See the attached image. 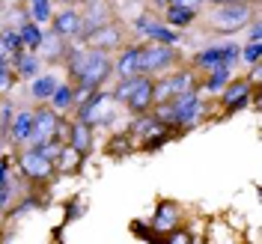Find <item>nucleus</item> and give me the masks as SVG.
Returning <instances> with one entry per match:
<instances>
[{
  "label": "nucleus",
  "mask_w": 262,
  "mask_h": 244,
  "mask_svg": "<svg viewBox=\"0 0 262 244\" xmlns=\"http://www.w3.org/2000/svg\"><path fill=\"white\" fill-rule=\"evenodd\" d=\"M63 63L72 83H81L90 90L104 86L114 75V57L98 48H90V45H69Z\"/></svg>",
  "instance_id": "obj_1"
},
{
  "label": "nucleus",
  "mask_w": 262,
  "mask_h": 244,
  "mask_svg": "<svg viewBox=\"0 0 262 244\" xmlns=\"http://www.w3.org/2000/svg\"><path fill=\"white\" fill-rule=\"evenodd\" d=\"M152 110H155L152 116L161 122L164 128L188 131V128H194L196 122H200V116L206 114V101L200 96V86H194V90H188V93H182V96L167 98L161 104H155Z\"/></svg>",
  "instance_id": "obj_2"
},
{
  "label": "nucleus",
  "mask_w": 262,
  "mask_h": 244,
  "mask_svg": "<svg viewBox=\"0 0 262 244\" xmlns=\"http://www.w3.org/2000/svg\"><path fill=\"white\" fill-rule=\"evenodd\" d=\"M256 15V3L247 0H229V3H214L212 12L206 15V27L221 36H232L247 27V21Z\"/></svg>",
  "instance_id": "obj_3"
},
{
  "label": "nucleus",
  "mask_w": 262,
  "mask_h": 244,
  "mask_svg": "<svg viewBox=\"0 0 262 244\" xmlns=\"http://www.w3.org/2000/svg\"><path fill=\"white\" fill-rule=\"evenodd\" d=\"M182 63V51L170 42H143L140 48V75L158 78Z\"/></svg>",
  "instance_id": "obj_4"
},
{
  "label": "nucleus",
  "mask_w": 262,
  "mask_h": 244,
  "mask_svg": "<svg viewBox=\"0 0 262 244\" xmlns=\"http://www.w3.org/2000/svg\"><path fill=\"white\" fill-rule=\"evenodd\" d=\"M155 81V104H161L167 98H176L182 93H188V90H194L196 86V69H170V72H164L158 78H152Z\"/></svg>",
  "instance_id": "obj_5"
},
{
  "label": "nucleus",
  "mask_w": 262,
  "mask_h": 244,
  "mask_svg": "<svg viewBox=\"0 0 262 244\" xmlns=\"http://www.w3.org/2000/svg\"><path fill=\"white\" fill-rule=\"evenodd\" d=\"M63 131H66V125H63V119H60V110H54L48 101H39V107L33 110V131H30V143L27 146H39L45 140H54Z\"/></svg>",
  "instance_id": "obj_6"
},
{
  "label": "nucleus",
  "mask_w": 262,
  "mask_h": 244,
  "mask_svg": "<svg viewBox=\"0 0 262 244\" xmlns=\"http://www.w3.org/2000/svg\"><path fill=\"white\" fill-rule=\"evenodd\" d=\"M18 170H21L24 179H30V182H48L51 176H54V161L45 158L36 146H21Z\"/></svg>",
  "instance_id": "obj_7"
},
{
  "label": "nucleus",
  "mask_w": 262,
  "mask_h": 244,
  "mask_svg": "<svg viewBox=\"0 0 262 244\" xmlns=\"http://www.w3.org/2000/svg\"><path fill=\"white\" fill-rule=\"evenodd\" d=\"M81 42L83 45H90V48L104 51V54H114V51L125 48V33H122V27L116 24V18H114V21H107V24L96 27L90 36H83Z\"/></svg>",
  "instance_id": "obj_8"
},
{
  "label": "nucleus",
  "mask_w": 262,
  "mask_h": 244,
  "mask_svg": "<svg viewBox=\"0 0 262 244\" xmlns=\"http://www.w3.org/2000/svg\"><path fill=\"white\" fill-rule=\"evenodd\" d=\"M51 30L57 33V36H63L66 42L81 39V33H83L81 9H75V6H63V9H57V12L51 15Z\"/></svg>",
  "instance_id": "obj_9"
},
{
  "label": "nucleus",
  "mask_w": 262,
  "mask_h": 244,
  "mask_svg": "<svg viewBox=\"0 0 262 244\" xmlns=\"http://www.w3.org/2000/svg\"><path fill=\"white\" fill-rule=\"evenodd\" d=\"M134 30L140 36H146V42H170V45L179 42V30L167 27L161 18H152V15H140L134 21Z\"/></svg>",
  "instance_id": "obj_10"
},
{
  "label": "nucleus",
  "mask_w": 262,
  "mask_h": 244,
  "mask_svg": "<svg viewBox=\"0 0 262 244\" xmlns=\"http://www.w3.org/2000/svg\"><path fill=\"white\" fill-rule=\"evenodd\" d=\"M253 93H256V90L250 86V81H245V78H242V81H232V78H229V83L221 90V104H224L227 114H235V110L245 107L247 98L253 96Z\"/></svg>",
  "instance_id": "obj_11"
},
{
  "label": "nucleus",
  "mask_w": 262,
  "mask_h": 244,
  "mask_svg": "<svg viewBox=\"0 0 262 244\" xmlns=\"http://www.w3.org/2000/svg\"><path fill=\"white\" fill-rule=\"evenodd\" d=\"M93 128H96V125H90V122H83L78 116H72V119L66 122V143L75 146L81 155H90V152H93Z\"/></svg>",
  "instance_id": "obj_12"
},
{
  "label": "nucleus",
  "mask_w": 262,
  "mask_h": 244,
  "mask_svg": "<svg viewBox=\"0 0 262 244\" xmlns=\"http://www.w3.org/2000/svg\"><path fill=\"white\" fill-rule=\"evenodd\" d=\"M86 3V9H81L83 15V36H90V33L96 30V27H101V24H107V21H114V9H111V3L107 0H83Z\"/></svg>",
  "instance_id": "obj_13"
},
{
  "label": "nucleus",
  "mask_w": 262,
  "mask_h": 244,
  "mask_svg": "<svg viewBox=\"0 0 262 244\" xmlns=\"http://www.w3.org/2000/svg\"><path fill=\"white\" fill-rule=\"evenodd\" d=\"M125 107H128L131 114H137V116L149 114V110L155 107V81H152L149 75H143V81L137 83V90L128 96Z\"/></svg>",
  "instance_id": "obj_14"
},
{
  "label": "nucleus",
  "mask_w": 262,
  "mask_h": 244,
  "mask_svg": "<svg viewBox=\"0 0 262 244\" xmlns=\"http://www.w3.org/2000/svg\"><path fill=\"white\" fill-rule=\"evenodd\" d=\"M140 48H143V42H134V45L119 48V57L114 60V75L116 78L140 75Z\"/></svg>",
  "instance_id": "obj_15"
},
{
  "label": "nucleus",
  "mask_w": 262,
  "mask_h": 244,
  "mask_svg": "<svg viewBox=\"0 0 262 244\" xmlns=\"http://www.w3.org/2000/svg\"><path fill=\"white\" fill-rule=\"evenodd\" d=\"M30 131H33V110L24 107V110L12 114V122L6 128V137H9L12 146H27L30 143Z\"/></svg>",
  "instance_id": "obj_16"
},
{
  "label": "nucleus",
  "mask_w": 262,
  "mask_h": 244,
  "mask_svg": "<svg viewBox=\"0 0 262 244\" xmlns=\"http://www.w3.org/2000/svg\"><path fill=\"white\" fill-rule=\"evenodd\" d=\"M83 161H86V155H81L75 146L63 143L60 152L54 155V173H57V176H75V173H81Z\"/></svg>",
  "instance_id": "obj_17"
},
{
  "label": "nucleus",
  "mask_w": 262,
  "mask_h": 244,
  "mask_svg": "<svg viewBox=\"0 0 262 244\" xmlns=\"http://www.w3.org/2000/svg\"><path fill=\"white\" fill-rule=\"evenodd\" d=\"M12 72H15L18 81H33L42 72V57L36 51H18L12 57Z\"/></svg>",
  "instance_id": "obj_18"
},
{
  "label": "nucleus",
  "mask_w": 262,
  "mask_h": 244,
  "mask_svg": "<svg viewBox=\"0 0 262 244\" xmlns=\"http://www.w3.org/2000/svg\"><path fill=\"white\" fill-rule=\"evenodd\" d=\"M66 39L63 36H57V33H42V42H39V48H36V54L39 57H45V60H51V63H63L66 51H69V45H63Z\"/></svg>",
  "instance_id": "obj_19"
},
{
  "label": "nucleus",
  "mask_w": 262,
  "mask_h": 244,
  "mask_svg": "<svg viewBox=\"0 0 262 244\" xmlns=\"http://www.w3.org/2000/svg\"><path fill=\"white\" fill-rule=\"evenodd\" d=\"M196 15H200V12H194V9H185V6H170V3H167V6H164V24H167V27H173V30H185V27H191V24H194L196 21Z\"/></svg>",
  "instance_id": "obj_20"
},
{
  "label": "nucleus",
  "mask_w": 262,
  "mask_h": 244,
  "mask_svg": "<svg viewBox=\"0 0 262 244\" xmlns=\"http://www.w3.org/2000/svg\"><path fill=\"white\" fill-rule=\"evenodd\" d=\"M229 78H232L229 65H212V69H206V81L200 83V90L203 93H221L229 83Z\"/></svg>",
  "instance_id": "obj_21"
},
{
  "label": "nucleus",
  "mask_w": 262,
  "mask_h": 244,
  "mask_svg": "<svg viewBox=\"0 0 262 244\" xmlns=\"http://www.w3.org/2000/svg\"><path fill=\"white\" fill-rule=\"evenodd\" d=\"M54 90H57V78H54V75H48V72H39V75L30 81L33 101H48Z\"/></svg>",
  "instance_id": "obj_22"
},
{
  "label": "nucleus",
  "mask_w": 262,
  "mask_h": 244,
  "mask_svg": "<svg viewBox=\"0 0 262 244\" xmlns=\"http://www.w3.org/2000/svg\"><path fill=\"white\" fill-rule=\"evenodd\" d=\"M48 104L54 107V110H72V104H75V86L72 83H57V90L51 93Z\"/></svg>",
  "instance_id": "obj_23"
},
{
  "label": "nucleus",
  "mask_w": 262,
  "mask_h": 244,
  "mask_svg": "<svg viewBox=\"0 0 262 244\" xmlns=\"http://www.w3.org/2000/svg\"><path fill=\"white\" fill-rule=\"evenodd\" d=\"M18 36H21V48L24 51H36L39 42H42V27L36 21H27V24L18 27Z\"/></svg>",
  "instance_id": "obj_24"
},
{
  "label": "nucleus",
  "mask_w": 262,
  "mask_h": 244,
  "mask_svg": "<svg viewBox=\"0 0 262 244\" xmlns=\"http://www.w3.org/2000/svg\"><path fill=\"white\" fill-rule=\"evenodd\" d=\"M27 15H30V21H36V24L42 27V24L51 21V15H54V0H30V3H27Z\"/></svg>",
  "instance_id": "obj_25"
},
{
  "label": "nucleus",
  "mask_w": 262,
  "mask_h": 244,
  "mask_svg": "<svg viewBox=\"0 0 262 244\" xmlns=\"http://www.w3.org/2000/svg\"><path fill=\"white\" fill-rule=\"evenodd\" d=\"M143 81V75H131V78H119V83L114 86V93H111V98H114L116 104H125L128 101V96L137 90V83Z\"/></svg>",
  "instance_id": "obj_26"
},
{
  "label": "nucleus",
  "mask_w": 262,
  "mask_h": 244,
  "mask_svg": "<svg viewBox=\"0 0 262 244\" xmlns=\"http://www.w3.org/2000/svg\"><path fill=\"white\" fill-rule=\"evenodd\" d=\"M238 60L247 65L259 63L262 60V39H247L245 45H238Z\"/></svg>",
  "instance_id": "obj_27"
},
{
  "label": "nucleus",
  "mask_w": 262,
  "mask_h": 244,
  "mask_svg": "<svg viewBox=\"0 0 262 244\" xmlns=\"http://www.w3.org/2000/svg\"><path fill=\"white\" fill-rule=\"evenodd\" d=\"M176 220H179V214H176V206L173 203H161V209H158V214H155V229H170L176 227Z\"/></svg>",
  "instance_id": "obj_28"
},
{
  "label": "nucleus",
  "mask_w": 262,
  "mask_h": 244,
  "mask_svg": "<svg viewBox=\"0 0 262 244\" xmlns=\"http://www.w3.org/2000/svg\"><path fill=\"white\" fill-rule=\"evenodd\" d=\"M15 81H18V78H15V72H12V65H3V69H0V96H3V93H9Z\"/></svg>",
  "instance_id": "obj_29"
},
{
  "label": "nucleus",
  "mask_w": 262,
  "mask_h": 244,
  "mask_svg": "<svg viewBox=\"0 0 262 244\" xmlns=\"http://www.w3.org/2000/svg\"><path fill=\"white\" fill-rule=\"evenodd\" d=\"M9 122H12V104L9 101H0V137H6Z\"/></svg>",
  "instance_id": "obj_30"
},
{
  "label": "nucleus",
  "mask_w": 262,
  "mask_h": 244,
  "mask_svg": "<svg viewBox=\"0 0 262 244\" xmlns=\"http://www.w3.org/2000/svg\"><path fill=\"white\" fill-rule=\"evenodd\" d=\"M170 6H185V9H194V12H200L203 9V0H167ZM164 3V6H167Z\"/></svg>",
  "instance_id": "obj_31"
},
{
  "label": "nucleus",
  "mask_w": 262,
  "mask_h": 244,
  "mask_svg": "<svg viewBox=\"0 0 262 244\" xmlns=\"http://www.w3.org/2000/svg\"><path fill=\"white\" fill-rule=\"evenodd\" d=\"M191 241V235L185 232V229H173V235H170V244H188Z\"/></svg>",
  "instance_id": "obj_32"
},
{
  "label": "nucleus",
  "mask_w": 262,
  "mask_h": 244,
  "mask_svg": "<svg viewBox=\"0 0 262 244\" xmlns=\"http://www.w3.org/2000/svg\"><path fill=\"white\" fill-rule=\"evenodd\" d=\"M66 6H75V3H83V0H63Z\"/></svg>",
  "instance_id": "obj_33"
},
{
  "label": "nucleus",
  "mask_w": 262,
  "mask_h": 244,
  "mask_svg": "<svg viewBox=\"0 0 262 244\" xmlns=\"http://www.w3.org/2000/svg\"><path fill=\"white\" fill-rule=\"evenodd\" d=\"M9 3H27V0H9Z\"/></svg>",
  "instance_id": "obj_34"
},
{
  "label": "nucleus",
  "mask_w": 262,
  "mask_h": 244,
  "mask_svg": "<svg viewBox=\"0 0 262 244\" xmlns=\"http://www.w3.org/2000/svg\"><path fill=\"white\" fill-rule=\"evenodd\" d=\"M247 3H259V0H247Z\"/></svg>",
  "instance_id": "obj_35"
},
{
  "label": "nucleus",
  "mask_w": 262,
  "mask_h": 244,
  "mask_svg": "<svg viewBox=\"0 0 262 244\" xmlns=\"http://www.w3.org/2000/svg\"><path fill=\"white\" fill-rule=\"evenodd\" d=\"M158 3H161V6H164V3H167V0H158Z\"/></svg>",
  "instance_id": "obj_36"
},
{
  "label": "nucleus",
  "mask_w": 262,
  "mask_h": 244,
  "mask_svg": "<svg viewBox=\"0 0 262 244\" xmlns=\"http://www.w3.org/2000/svg\"><path fill=\"white\" fill-rule=\"evenodd\" d=\"M27 3H30V0H27Z\"/></svg>",
  "instance_id": "obj_37"
},
{
  "label": "nucleus",
  "mask_w": 262,
  "mask_h": 244,
  "mask_svg": "<svg viewBox=\"0 0 262 244\" xmlns=\"http://www.w3.org/2000/svg\"><path fill=\"white\" fill-rule=\"evenodd\" d=\"M0 27H3V24H0Z\"/></svg>",
  "instance_id": "obj_38"
}]
</instances>
